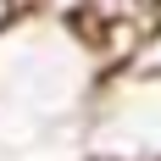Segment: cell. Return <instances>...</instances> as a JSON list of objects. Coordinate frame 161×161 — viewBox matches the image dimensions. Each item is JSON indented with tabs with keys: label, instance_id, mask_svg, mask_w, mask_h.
Returning a JSON list of instances; mask_svg holds the SVG:
<instances>
[{
	"label": "cell",
	"instance_id": "6da1fadb",
	"mask_svg": "<svg viewBox=\"0 0 161 161\" xmlns=\"http://www.w3.org/2000/svg\"><path fill=\"white\" fill-rule=\"evenodd\" d=\"M100 50L78 39V11H22L0 39V106L22 111L28 122L67 117L89 100Z\"/></svg>",
	"mask_w": 161,
	"mask_h": 161
},
{
	"label": "cell",
	"instance_id": "7a4b0ae2",
	"mask_svg": "<svg viewBox=\"0 0 161 161\" xmlns=\"http://www.w3.org/2000/svg\"><path fill=\"white\" fill-rule=\"evenodd\" d=\"M22 11H28V6H17V0H0V39H6V33L22 22Z\"/></svg>",
	"mask_w": 161,
	"mask_h": 161
}]
</instances>
